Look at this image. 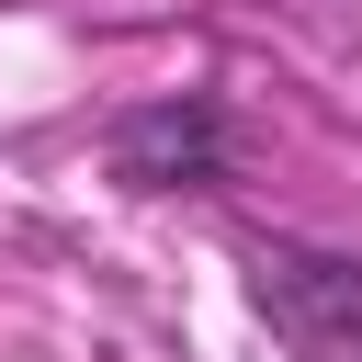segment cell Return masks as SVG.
Listing matches in <instances>:
<instances>
[{
	"mask_svg": "<svg viewBox=\"0 0 362 362\" xmlns=\"http://www.w3.org/2000/svg\"><path fill=\"white\" fill-rule=\"evenodd\" d=\"M238 272H249V317L294 362H362V249L238 226Z\"/></svg>",
	"mask_w": 362,
	"mask_h": 362,
	"instance_id": "6da1fadb",
	"label": "cell"
},
{
	"mask_svg": "<svg viewBox=\"0 0 362 362\" xmlns=\"http://www.w3.org/2000/svg\"><path fill=\"white\" fill-rule=\"evenodd\" d=\"M102 170L124 192H226L238 181V113L215 90H158V102H124L102 124Z\"/></svg>",
	"mask_w": 362,
	"mask_h": 362,
	"instance_id": "7a4b0ae2",
	"label": "cell"
}]
</instances>
